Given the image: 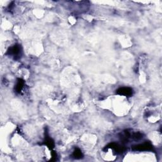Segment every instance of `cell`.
I'll use <instances>...</instances> for the list:
<instances>
[{
    "label": "cell",
    "mask_w": 162,
    "mask_h": 162,
    "mask_svg": "<svg viewBox=\"0 0 162 162\" xmlns=\"http://www.w3.org/2000/svg\"><path fill=\"white\" fill-rule=\"evenodd\" d=\"M21 53H22L21 46L19 45H15L14 46L10 48L7 51L8 55L13 57L14 59H15V60L21 58Z\"/></svg>",
    "instance_id": "6da1fadb"
},
{
    "label": "cell",
    "mask_w": 162,
    "mask_h": 162,
    "mask_svg": "<svg viewBox=\"0 0 162 162\" xmlns=\"http://www.w3.org/2000/svg\"><path fill=\"white\" fill-rule=\"evenodd\" d=\"M132 150L134 151H152L153 150V145L150 142H145L143 144H139L132 146Z\"/></svg>",
    "instance_id": "7a4b0ae2"
},
{
    "label": "cell",
    "mask_w": 162,
    "mask_h": 162,
    "mask_svg": "<svg viewBox=\"0 0 162 162\" xmlns=\"http://www.w3.org/2000/svg\"><path fill=\"white\" fill-rule=\"evenodd\" d=\"M117 94L121 96H131L133 93V91L132 89L129 87H120L119 89L117 90Z\"/></svg>",
    "instance_id": "3957f363"
},
{
    "label": "cell",
    "mask_w": 162,
    "mask_h": 162,
    "mask_svg": "<svg viewBox=\"0 0 162 162\" xmlns=\"http://www.w3.org/2000/svg\"><path fill=\"white\" fill-rule=\"evenodd\" d=\"M23 86H24V81L22 79H21V78H18L17 84L15 86V91L18 93L21 92L22 88L23 87Z\"/></svg>",
    "instance_id": "277c9868"
},
{
    "label": "cell",
    "mask_w": 162,
    "mask_h": 162,
    "mask_svg": "<svg viewBox=\"0 0 162 162\" xmlns=\"http://www.w3.org/2000/svg\"><path fill=\"white\" fill-rule=\"evenodd\" d=\"M73 157H74L75 158L79 159V158H81L83 156V154H82V151H81V150L80 149L76 148L74 150V151H73Z\"/></svg>",
    "instance_id": "5b68a950"
},
{
    "label": "cell",
    "mask_w": 162,
    "mask_h": 162,
    "mask_svg": "<svg viewBox=\"0 0 162 162\" xmlns=\"http://www.w3.org/2000/svg\"><path fill=\"white\" fill-rule=\"evenodd\" d=\"M143 135L141 132H136V133H134L132 135V137L133 138L134 140L136 141H138L141 139L143 138Z\"/></svg>",
    "instance_id": "8992f818"
}]
</instances>
